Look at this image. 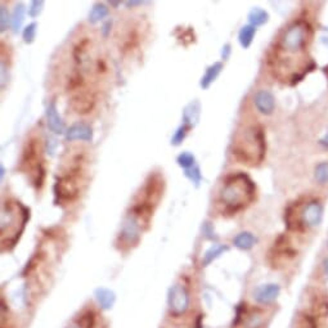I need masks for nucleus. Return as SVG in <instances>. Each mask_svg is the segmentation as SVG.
<instances>
[{
  "label": "nucleus",
  "instance_id": "1",
  "mask_svg": "<svg viewBox=\"0 0 328 328\" xmlns=\"http://www.w3.org/2000/svg\"><path fill=\"white\" fill-rule=\"evenodd\" d=\"M311 27L306 21L299 20L288 25L277 40L269 57V64L274 76L285 83L295 84L308 74V46Z\"/></svg>",
  "mask_w": 328,
  "mask_h": 328
},
{
  "label": "nucleus",
  "instance_id": "2",
  "mask_svg": "<svg viewBox=\"0 0 328 328\" xmlns=\"http://www.w3.org/2000/svg\"><path fill=\"white\" fill-rule=\"evenodd\" d=\"M87 165V157L81 151L69 159L54 184L55 204L70 205L79 199L88 181Z\"/></svg>",
  "mask_w": 328,
  "mask_h": 328
},
{
  "label": "nucleus",
  "instance_id": "3",
  "mask_svg": "<svg viewBox=\"0 0 328 328\" xmlns=\"http://www.w3.org/2000/svg\"><path fill=\"white\" fill-rule=\"evenodd\" d=\"M256 196V185L245 173L227 176L219 192V206L223 214L236 215L246 209Z\"/></svg>",
  "mask_w": 328,
  "mask_h": 328
},
{
  "label": "nucleus",
  "instance_id": "4",
  "mask_svg": "<svg viewBox=\"0 0 328 328\" xmlns=\"http://www.w3.org/2000/svg\"><path fill=\"white\" fill-rule=\"evenodd\" d=\"M265 136L260 125H248L238 132L233 142V157L241 164L256 166L264 160Z\"/></svg>",
  "mask_w": 328,
  "mask_h": 328
},
{
  "label": "nucleus",
  "instance_id": "5",
  "mask_svg": "<svg viewBox=\"0 0 328 328\" xmlns=\"http://www.w3.org/2000/svg\"><path fill=\"white\" fill-rule=\"evenodd\" d=\"M29 219L30 210L20 201L9 199L4 202L2 208V228H0L3 250L15 247Z\"/></svg>",
  "mask_w": 328,
  "mask_h": 328
},
{
  "label": "nucleus",
  "instance_id": "6",
  "mask_svg": "<svg viewBox=\"0 0 328 328\" xmlns=\"http://www.w3.org/2000/svg\"><path fill=\"white\" fill-rule=\"evenodd\" d=\"M43 142L38 137H32L25 144L20 169L25 173L36 189H40L45 179V167L43 157Z\"/></svg>",
  "mask_w": 328,
  "mask_h": 328
},
{
  "label": "nucleus",
  "instance_id": "7",
  "mask_svg": "<svg viewBox=\"0 0 328 328\" xmlns=\"http://www.w3.org/2000/svg\"><path fill=\"white\" fill-rule=\"evenodd\" d=\"M190 297L187 287L181 283H176L169 290L167 294V306L173 317H181L189 309Z\"/></svg>",
  "mask_w": 328,
  "mask_h": 328
},
{
  "label": "nucleus",
  "instance_id": "8",
  "mask_svg": "<svg viewBox=\"0 0 328 328\" xmlns=\"http://www.w3.org/2000/svg\"><path fill=\"white\" fill-rule=\"evenodd\" d=\"M95 102V93L94 90H81V92H76L71 94V108L75 111L79 115H87L94 108Z\"/></svg>",
  "mask_w": 328,
  "mask_h": 328
},
{
  "label": "nucleus",
  "instance_id": "9",
  "mask_svg": "<svg viewBox=\"0 0 328 328\" xmlns=\"http://www.w3.org/2000/svg\"><path fill=\"white\" fill-rule=\"evenodd\" d=\"M281 292V287L277 283H267V285H261L253 291V299L256 300L259 304H271V302L276 301L277 297L279 296Z\"/></svg>",
  "mask_w": 328,
  "mask_h": 328
},
{
  "label": "nucleus",
  "instance_id": "10",
  "mask_svg": "<svg viewBox=\"0 0 328 328\" xmlns=\"http://www.w3.org/2000/svg\"><path fill=\"white\" fill-rule=\"evenodd\" d=\"M253 103L256 106L257 111L265 116H269L274 112L276 108V99L274 95L269 90H259L253 97Z\"/></svg>",
  "mask_w": 328,
  "mask_h": 328
},
{
  "label": "nucleus",
  "instance_id": "11",
  "mask_svg": "<svg viewBox=\"0 0 328 328\" xmlns=\"http://www.w3.org/2000/svg\"><path fill=\"white\" fill-rule=\"evenodd\" d=\"M66 139L69 142L84 141L90 142L93 139V130L89 125L84 122H76L66 132Z\"/></svg>",
  "mask_w": 328,
  "mask_h": 328
},
{
  "label": "nucleus",
  "instance_id": "12",
  "mask_svg": "<svg viewBox=\"0 0 328 328\" xmlns=\"http://www.w3.org/2000/svg\"><path fill=\"white\" fill-rule=\"evenodd\" d=\"M46 120H48V127L55 134H63L64 124L57 109V103L55 101L50 102V104L46 108Z\"/></svg>",
  "mask_w": 328,
  "mask_h": 328
},
{
  "label": "nucleus",
  "instance_id": "13",
  "mask_svg": "<svg viewBox=\"0 0 328 328\" xmlns=\"http://www.w3.org/2000/svg\"><path fill=\"white\" fill-rule=\"evenodd\" d=\"M94 296L97 302H98L99 308L103 309V310H109V309H112L113 305H115L116 295L113 291L108 290V288H97L94 292Z\"/></svg>",
  "mask_w": 328,
  "mask_h": 328
},
{
  "label": "nucleus",
  "instance_id": "14",
  "mask_svg": "<svg viewBox=\"0 0 328 328\" xmlns=\"http://www.w3.org/2000/svg\"><path fill=\"white\" fill-rule=\"evenodd\" d=\"M257 238L253 236L250 232H242L238 236H236V238L233 239V243L237 248L239 250H250L253 246L256 245Z\"/></svg>",
  "mask_w": 328,
  "mask_h": 328
},
{
  "label": "nucleus",
  "instance_id": "15",
  "mask_svg": "<svg viewBox=\"0 0 328 328\" xmlns=\"http://www.w3.org/2000/svg\"><path fill=\"white\" fill-rule=\"evenodd\" d=\"M223 70V63L222 62H215L214 64H211L208 70H206V74L204 75L201 80V87L204 89H208L211 84L216 80V78L219 76V74L222 72Z\"/></svg>",
  "mask_w": 328,
  "mask_h": 328
},
{
  "label": "nucleus",
  "instance_id": "16",
  "mask_svg": "<svg viewBox=\"0 0 328 328\" xmlns=\"http://www.w3.org/2000/svg\"><path fill=\"white\" fill-rule=\"evenodd\" d=\"M200 111H201V107H200V103L197 101L192 102V103L188 104L184 109V113H183V117H184V124H187L188 126L192 127L193 125L196 124L200 118Z\"/></svg>",
  "mask_w": 328,
  "mask_h": 328
},
{
  "label": "nucleus",
  "instance_id": "17",
  "mask_svg": "<svg viewBox=\"0 0 328 328\" xmlns=\"http://www.w3.org/2000/svg\"><path fill=\"white\" fill-rule=\"evenodd\" d=\"M229 248L227 247V246L224 245H214L211 246L210 248H209L206 252H205L204 255V260H202V265L204 267H208V265H210L211 263L214 261L215 259H218L220 255H223V253L225 252V251H228Z\"/></svg>",
  "mask_w": 328,
  "mask_h": 328
},
{
  "label": "nucleus",
  "instance_id": "18",
  "mask_svg": "<svg viewBox=\"0 0 328 328\" xmlns=\"http://www.w3.org/2000/svg\"><path fill=\"white\" fill-rule=\"evenodd\" d=\"M269 15L264 9L261 8H253L252 11L248 13V21H250V25L253 27L263 26L264 23L268 22Z\"/></svg>",
  "mask_w": 328,
  "mask_h": 328
},
{
  "label": "nucleus",
  "instance_id": "19",
  "mask_svg": "<svg viewBox=\"0 0 328 328\" xmlns=\"http://www.w3.org/2000/svg\"><path fill=\"white\" fill-rule=\"evenodd\" d=\"M255 34H256V29H255L253 26H251V25H246V26H243L241 29V31H239V35H238L239 44H241V45L243 46L245 49H247L248 46L252 44Z\"/></svg>",
  "mask_w": 328,
  "mask_h": 328
},
{
  "label": "nucleus",
  "instance_id": "20",
  "mask_svg": "<svg viewBox=\"0 0 328 328\" xmlns=\"http://www.w3.org/2000/svg\"><path fill=\"white\" fill-rule=\"evenodd\" d=\"M107 15H108V8H107L104 4L102 3L95 4V6L92 8V12H90L89 21L92 23H97L99 22V21L103 20Z\"/></svg>",
  "mask_w": 328,
  "mask_h": 328
},
{
  "label": "nucleus",
  "instance_id": "21",
  "mask_svg": "<svg viewBox=\"0 0 328 328\" xmlns=\"http://www.w3.org/2000/svg\"><path fill=\"white\" fill-rule=\"evenodd\" d=\"M314 176H315V180H317L319 184H327L328 183V161L320 162V164L317 165V167H315V171H314Z\"/></svg>",
  "mask_w": 328,
  "mask_h": 328
},
{
  "label": "nucleus",
  "instance_id": "22",
  "mask_svg": "<svg viewBox=\"0 0 328 328\" xmlns=\"http://www.w3.org/2000/svg\"><path fill=\"white\" fill-rule=\"evenodd\" d=\"M23 17H25V7H23L22 3H20L16 7L15 13L12 16V26H13L15 32H17L21 29V26H22Z\"/></svg>",
  "mask_w": 328,
  "mask_h": 328
},
{
  "label": "nucleus",
  "instance_id": "23",
  "mask_svg": "<svg viewBox=\"0 0 328 328\" xmlns=\"http://www.w3.org/2000/svg\"><path fill=\"white\" fill-rule=\"evenodd\" d=\"M184 175L187 176V178L189 179L190 181H192L193 184L197 185V187H199L200 183H201V180H202L201 170H200V167L197 166V165H194V166L189 167V169H185Z\"/></svg>",
  "mask_w": 328,
  "mask_h": 328
},
{
  "label": "nucleus",
  "instance_id": "24",
  "mask_svg": "<svg viewBox=\"0 0 328 328\" xmlns=\"http://www.w3.org/2000/svg\"><path fill=\"white\" fill-rule=\"evenodd\" d=\"M189 129H190V126H188L187 124L181 125V126L176 130L175 134H174L173 139H171V144H173V146H179L181 142L184 141V138L187 137Z\"/></svg>",
  "mask_w": 328,
  "mask_h": 328
},
{
  "label": "nucleus",
  "instance_id": "25",
  "mask_svg": "<svg viewBox=\"0 0 328 328\" xmlns=\"http://www.w3.org/2000/svg\"><path fill=\"white\" fill-rule=\"evenodd\" d=\"M178 164L184 169H189V167L194 166V157L192 153L189 152H183L181 155L178 156Z\"/></svg>",
  "mask_w": 328,
  "mask_h": 328
},
{
  "label": "nucleus",
  "instance_id": "26",
  "mask_svg": "<svg viewBox=\"0 0 328 328\" xmlns=\"http://www.w3.org/2000/svg\"><path fill=\"white\" fill-rule=\"evenodd\" d=\"M36 36V23H30L26 29L23 30V40L25 43L31 44Z\"/></svg>",
  "mask_w": 328,
  "mask_h": 328
},
{
  "label": "nucleus",
  "instance_id": "27",
  "mask_svg": "<svg viewBox=\"0 0 328 328\" xmlns=\"http://www.w3.org/2000/svg\"><path fill=\"white\" fill-rule=\"evenodd\" d=\"M89 317H92V314H90V315L88 314V318L81 317V320L72 323V324H70L69 327H66V328H92L93 323H90V319H92V318H89Z\"/></svg>",
  "mask_w": 328,
  "mask_h": 328
},
{
  "label": "nucleus",
  "instance_id": "28",
  "mask_svg": "<svg viewBox=\"0 0 328 328\" xmlns=\"http://www.w3.org/2000/svg\"><path fill=\"white\" fill-rule=\"evenodd\" d=\"M43 6H44V2H41V0H35V2H32L29 9L30 16H31V17H36V16H39V13H40L41 9H43Z\"/></svg>",
  "mask_w": 328,
  "mask_h": 328
},
{
  "label": "nucleus",
  "instance_id": "29",
  "mask_svg": "<svg viewBox=\"0 0 328 328\" xmlns=\"http://www.w3.org/2000/svg\"><path fill=\"white\" fill-rule=\"evenodd\" d=\"M202 232H204V234L206 236V238H209V239L216 238L215 233H214V228L210 223H205L204 227H202Z\"/></svg>",
  "mask_w": 328,
  "mask_h": 328
},
{
  "label": "nucleus",
  "instance_id": "30",
  "mask_svg": "<svg viewBox=\"0 0 328 328\" xmlns=\"http://www.w3.org/2000/svg\"><path fill=\"white\" fill-rule=\"evenodd\" d=\"M9 23V15L7 9L4 8V6L2 7V23H0V26H2V31H6L7 27H8Z\"/></svg>",
  "mask_w": 328,
  "mask_h": 328
},
{
  "label": "nucleus",
  "instance_id": "31",
  "mask_svg": "<svg viewBox=\"0 0 328 328\" xmlns=\"http://www.w3.org/2000/svg\"><path fill=\"white\" fill-rule=\"evenodd\" d=\"M229 54H230V45H229V44H227V45H225L224 48H223V53H222L223 59H228Z\"/></svg>",
  "mask_w": 328,
  "mask_h": 328
},
{
  "label": "nucleus",
  "instance_id": "32",
  "mask_svg": "<svg viewBox=\"0 0 328 328\" xmlns=\"http://www.w3.org/2000/svg\"><path fill=\"white\" fill-rule=\"evenodd\" d=\"M320 144H323V146H324V147L328 150V136H325L324 138L320 139Z\"/></svg>",
  "mask_w": 328,
  "mask_h": 328
},
{
  "label": "nucleus",
  "instance_id": "33",
  "mask_svg": "<svg viewBox=\"0 0 328 328\" xmlns=\"http://www.w3.org/2000/svg\"><path fill=\"white\" fill-rule=\"evenodd\" d=\"M109 26H111V22H107L106 23V25H104V27H103V31H104V35H107V34H108V31H109V29H108V27Z\"/></svg>",
  "mask_w": 328,
  "mask_h": 328
},
{
  "label": "nucleus",
  "instance_id": "34",
  "mask_svg": "<svg viewBox=\"0 0 328 328\" xmlns=\"http://www.w3.org/2000/svg\"><path fill=\"white\" fill-rule=\"evenodd\" d=\"M139 4H142L141 2H126V6L130 7V6H139Z\"/></svg>",
  "mask_w": 328,
  "mask_h": 328
},
{
  "label": "nucleus",
  "instance_id": "35",
  "mask_svg": "<svg viewBox=\"0 0 328 328\" xmlns=\"http://www.w3.org/2000/svg\"><path fill=\"white\" fill-rule=\"evenodd\" d=\"M4 175V166H2V178H3Z\"/></svg>",
  "mask_w": 328,
  "mask_h": 328
}]
</instances>
